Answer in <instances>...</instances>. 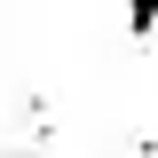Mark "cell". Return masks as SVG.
<instances>
[{
    "label": "cell",
    "instance_id": "obj_1",
    "mask_svg": "<svg viewBox=\"0 0 158 158\" xmlns=\"http://www.w3.org/2000/svg\"><path fill=\"white\" fill-rule=\"evenodd\" d=\"M150 32H158V0H127V40L142 48Z\"/></svg>",
    "mask_w": 158,
    "mask_h": 158
},
{
    "label": "cell",
    "instance_id": "obj_2",
    "mask_svg": "<svg viewBox=\"0 0 158 158\" xmlns=\"http://www.w3.org/2000/svg\"><path fill=\"white\" fill-rule=\"evenodd\" d=\"M8 158H56V150H8Z\"/></svg>",
    "mask_w": 158,
    "mask_h": 158
}]
</instances>
